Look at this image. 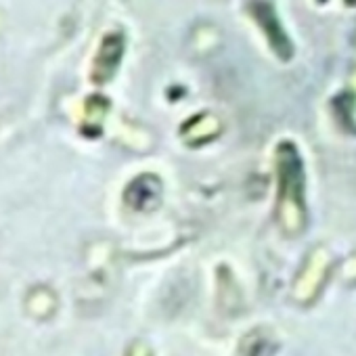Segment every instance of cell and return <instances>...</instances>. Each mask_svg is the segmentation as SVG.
Instances as JSON below:
<instances>
[{
    "instance_id": "3957f363",
    "label": "cell",
    "mask_w": 356,
    "mask_h": 356,
    "mask_svg": "<svg viewBox=\"0 0 356 356\" xmlns=\"http://www.w3.org/2000/svg\"><path fill=\"white\" fill-rule=\"evenodd\" d=\"M335 109H337L339 122L350 132H356V97L354 95H341L339 99H335Z\"/></svg>"
},
{
    "instance_id": "6da1fadb",
    "label": "cell",
    "mask_w": 356,
    "mask_h": 356,
    "mask_svg": "<svg viewBox=\"0 0 356 356\" xmlns=\"http://www.w3.org/2000/svg\"><path fill=\"white\" fill-rule=\"evenodd\" d=\"M161 197V185L155 176H140L126 189V202L134 210H151L159 204Z\"/></svg>"
},
{
    "instance_id": "7a4b0ae2",
    "label": "cell",
    "mask_w": 356,
    "mask_h": 356,
    "mask_svg": "<svg viewBox=\"0 0 356 356\" xmlns=\"http://www.w3.org/2000/svg\"><path fill=\"white\" fill-rule=\"evenodd\" d=\"M120 55H122V42L118 38H109L105 44H103V51H101V57H99V63H97V80H107L118 61H120Z\"/></svg>"
}]
</instances>
